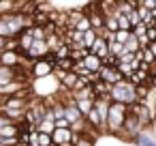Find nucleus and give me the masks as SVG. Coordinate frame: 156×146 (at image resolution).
I'll return each instance as SVG.
<instances>
[{
	"label": "nucleus",
	"instance_id": "nucleus-13",
	"mask_svg": "<svg viewBox=\"0 0 156 146\" xmlns=\"http://www.w3.org/2000/svg\"><path fill=\"white\" fill-rule=\"evenodd\" d=\"M73 28H75V30H79V32H86V30H90V24H88V17L83 15V17H81V20H79V22H77V24H75Z\"/></svg>",
	"mask_w": 156,
	"mask_h": 146
},
{
	"label": "nucleus",
	"instance_id": "nucleus-9",
	"mask_svg": "<svg viewBox=\"0 0 156 146\" xmlns=\"http://www.w3.org/2000/svg\"><path fill=\"white\" fill-rule=\"evenodd\" d=\"M96 37H98V32H96V30H86V32H83V37H81V45H79V47H81L83 52H88V50L92 47V43L96 41Z\"/></svg>",
	"mask_w": 156,
	"mask_h": 146
},
{
	"label": "nucleus",
	"instance_id": "nucleus-2",
	"mask_svg": "<svg viewBox=\"0 0 156 146\" xmlns=\"http://www.w3.org/2000/svg\"><path fill=\"white\" fill-rule=\"evenodd\" d=\"M128 116V110L126 105H120V103H109V110H107V120H105V133L107 135H120L122 133V125Z\"/></svg>",
	"mask_w": 156,
	"mask_h": 146
},
{
	"label": "nucleus",
	"instance_id": "nucleus-3",
	"mask_svg": "<svg viewBox=\"0 0 156 146\" xmlns=\"http://www.w3.org/2000/svg\"><path fill=\"white\" fill-rule=\"evenodd\" d=\"M28 73H30L34 80H45V77H51V73H54V67H51V65H47V62L41 58V60H34V62H30V67H28Z\"/></svg>",
	"mask_w": 156,
	"mask_h": 146
},
{
	"label": "nucleus",
	"instance_id": "nucleus-19",
	"mask_svg": "<svg viewBox=\"0 0 156 146\" xmlns=\"http://www.w3.org/2000/svg\"><path fill=\"white\" fill-rule=\"evenodd\" d=\"M0 71H2V67H0Z\"/></svg>",
	"mask_w": 156,
	"mask_h": 146
},
{
	"label": "nucleus",
	"instance_id": "nucleus-15",
	"mask_svg": "<svg viewBox=\"0 0 156 146\" xmlns=\"http://www.w3.org/2000/svg\"><path fill=\"white\" fill-rule=\"evenodd\" d=\"M145 39H147V43H156V28H147L145 30Z\"/></svg>",
	"mask_w": 156,
	"mask_h": 146
},
{
	"label": "nucleus",
	"instance_id": "nucleus-7",
	"mask_svg": "<svg viewBox=\"0 0 156 146\" xmlns=\"http://www.w3.org/2000/svg\"><path fill=\"white\" fill-rule=\"evenodd\" d=\"M88 52H90L92 56H96V58H101V60H103V58L107 56V41H105L103 37H96V41L92 43V47H90Z\"/></svg>",
	"mask_w": 156,
	"mask_h": 146
},
{
	"label": "nucleus",
	"instance_id": "nucleus-12",
	"mask_svg": "<svg viewBox=\"0 0 156 146\" xmlns=\"http://www.w3.org/2000/svg\"><path fill=\"white\" fill-rule=\"evenodd\" d=\"M115 24H118V30H124V32H130V24L124 15H118L115 13Z\"/></svg>",
	"mask_w": 156,
	"mask_h": 146
},
{
	"label": "nucleus",
	"instance_id": "nucleus-6",
	"mask_svg": "<svg viewBox=\"0 0 156 146\" xmlns=\"http://www.w3.org/2000/svg\"><path fill=\"white\" fill-rule=\"evenodd\" d=\"M81 62H83V67H86V71H88V73H98V71L103 69V60H101V58H96V56H92L90 52L83 56V60H81Z\"/></svg>",
	"mask_w": 156,
	"mask_h": 146
},
{
	"label": "nucleus",
	"instance_id": "nucleus-4",
	"mask_svg": "<svg viewBox=\"0 0 156 146\" xmlns=\"http://www.w3.org/2000/svg\"><path fill=\"white\" fill-rule=\"evenodd\" d=\"M49 137H51V144L54 146H73L75 133L71 129H54Z\"/></svg>",
	"mask_w": 156,
	"mask_h": 146
},
{
	"label": "nucleus",
	"instance_id": "nucleus-1",
	"mask_svg": "<svg viewBox=\"0 0 156 146\" xmlns=\"http://www.w3.org/2000/svg\"><path fill=\"white\" fill-rule=\"evenodd\" d=\"M107 101H109V103H120V105H126V107H128V105H133V103H137L135 86H133L130 82H126V80H122V82L113 84V86L109 88Z\"/></svg>",
	"mask_w": 156,
	"mask_h": 146
},
{
	"label": "nucleus",
	"instance_id": "nucleus-10",
	"mask_svg": "<svg viewBox=\"0 0 156 146\" xmlns=\"http://www.w3.org/2000/svg\"><path fill=\"white\" fill-rule=\"evenodd\" d=\"M73 103H75V107L79 110V114H81V116H86V114L92 110L94 99H79V101H73Z\"/></svg>",
	"mask_w": 156,
	"mask_h": 146
},
{
	"label": "nucleus",
	"instance_id": "nucleus-8",
	"mask_svg": "<svg viewBox=\"0 0 156 146\" xmlns=\"http://www.w3.org/2000/svg\"><path fill=\"white\" fill-rule=\"evenodd\" d=\"M130 144H135V146H156V142H154V135L152 133H139V135H135V137H130L128 140Z\"/></svg>",
	"mask_w": 156,
	"mask_h": 146
},
{
	"label": "nucleus",
	"instance_id": "nucleus-18",
	"mask_svg": "<svg viewBox=\"0 0 156 146\" xmlns=\"http://www.w3.org/2000/svg\"><path fill=\"white\" fill-rule=\"evenodd\" d=\"M0 107H2V95H0Z\"/></svg>",
	"mask_w": 156,
	"mask_h": 146
},
{
	"label": "nucleus",
	"instance_id": "nucleus-16",
	"mask_svg": "<svg viewBox=\"0 0 156 146\" xmlns=\"http://www.w3.org/2000/svg\"><path fill=\"white\" fill-rule=\"evenodd\" d=\"M7 125H9V120H7L2 114H0V129H2V127H7Z\"/></svg>",
	"mask_w": 156,
	"mask_h": 146
},
{
	"label": "nucleus",
	"instance_id": "nucleus-5",
	"mask_svg": "<svg viewBox=\"0 0 156 146\" xmlns=\"http://www.w3.org/2000/svg\"><path fill=\"white\" fill-rule=\"evenodd\" d=\"M22 62H24V60H22V56H20L17 52H9V50L0 52V67H2V69L13 71V69H17Z\"/></svg>",
	"mask_w": 156,
	"mask_h": 146
},
{
	"label": "nucleus",
	"instance_id": "nucleus-14",
	"mask_svg": "<svg viewBox=\"0 0 156 146\" xmlns=\"http://www.w3.org/2000/svg\"><path fill=\"white\" fill-rule=\"evenodd\" d=\"M37 140H39V146H51V137L47 133H37Z\"/></svg>",
	"mask_w": 156,
	"mask_h": 146
},
{
	"label": "nucleus",
	"instance_id": "nucleus-11",
	"mask_svg": "<svg viewBox=\"0 0 156 146\" xmlns=\"http://www.w3.org/2000/svg\"><path fill=\"white\" fill-rule=\"evenodd\" d=\"M69 54H71V45H66L64 41L54 50V56H56V60H64V58H69Z\"/></svg>",
	"mask_w": 156,
	"mask_h": 146
},
{
	"label": "nucleus",
	"instance_id": "nucleus-17",
	"mask_svg": "<svg viewBox=\"0 0 156 146\" xmlns=\"http://www.w3.org/2000/svg\"><path fill=\"white\" fill-rule=\"evenodd\" d=\"M5 45H7V39L0 37V52H5Z\"/></svg>",
	"mask_w": 156,
	"mask_h": 146
}]
</instances>
